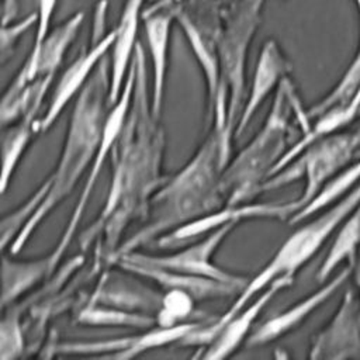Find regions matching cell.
<instances>
[{
  "mask_svg": "<svg viewBox=\"0 0 360 360\" xmlns=\"http://www.w3.org/2000/svg\"><path fill=\"white\" fill-rule=\"evenodd\" d=\"M224 7L225 4L221 0H180L176 13V22L184 32L204 75L207 86V118L210 121L221 83L218 38L222 28Z\"/></svg>",
  "mask_w": 360,
  "mask_h": 360,
  "instance_id": "obj_8",
  "label": "cell"
},
{
  "mask_svg": "<svg viewBox=\"0 0 360 360\" xmlns=\"http://www.w3.org/2000/svg\"><path fill=\"white\" fill-rule=\"evenodd\" d=\"M145 281L146 280L143 277L121 267H118L117 271H105L89 302L129 312L156 315L160 308L163 294Z\"/></svg>",
  "mask_w": 360,
  "mask_h": 360,
  "instance_id": "obj_15",
  "label": "cell"
},
{
  "mask_svg": "<svg viewBox=\"0 0 360 360\" xmlns=\"http://www.w3.org/2000/svg\"><path fill=\"white\" fill-rule=\"evenodd\" d=\"M134 91L124 124L111 149V181L104 205L80 235L83 252L94 248L96 266H110L122 245L127 229L148 215L150 200L166 181L163 173L165 131L153 115L148 93L146 59L136 42Z\"/></svg>",
  "mask_w": 360,
  "mask_h": 360,
  "instance_id": "obj_1",
  "label": "cell"
},
{
  "mask_svg": "<svg viewBox=\"0 0 360 360\" xmlns=\"http://www.w3.org/2000/svg\"><path fill=\"white\" fill-rule=\"evenodd\" d=\"M83 21L84 13L76 11L68 20L52 28L37 51H30L22 65L27 68L31 80L37 76H55L63 62L66 51L79 34Z\"/></svg>",
  "mask_w": 360,
  "mask_h": 360,
  "instance_id": "obj_22",
  "label": "cell"
},
{
  "mask_svg": "<svg viewBox=\"0 0 360 360\" xmlns=\"http://www.w3.org/2000/svg\"><path fill=\"white\" fill-rule=\"evenodd\" d=\"M359 15H360V0H354ZM360 86V41L359 48L356 51V55L353 56L352 62L349 63L346 72L340 77V80L336 83V86L315 105L307 110L308 120H315L318 115L325 112L326 110L335 107V105H345L347 104L353 96L356 94L357 89Z\"/></svg>",
  "mask_w": 360,
  "mask_h": 360,
  "instance_id": "obj_28",
  "label": "cell"
},
{
  "mask_svg": "<svg viewBox=\"0 0 360 360\" xmlns=\"http://www.w3.org/2000/svg\"><path fill=\"white\" fill-rule=\"evenodd\" d=\"M58 0H38L37 8V24H35V37L31 51H37L46 35L51 31V22L53 18V13L56 10Z\"/></svg>",
  "mask_w": 360,
  "mask_h": 360,
  "instance_id": "obj_34",
  "label": "cell"
},
{
  "mask_svg": "<svg viewBox=\"0 0 360 360\" xmlns=\"http://www.w3.org/2000/svg\"><path fill=\"white\" fill-rule=\"evenodd\" d=\"M18 13L17 0H4L3 1V25L13 21V18Z\"/></svg>",
  "mask_w": 360,
  "mask_h": 360,
  "instance_id": "obj_36",
  "label": "cell"
},
{
  "mask_svg": "<svg viewBox=\"0 0 360 360\" xmlns=\"http://www.w3.org/2000/svg\"><path fill=\"white\" fill-rule=\"evenodd\" d=\"M108 91L110 62L104 56L75 101L59 162L49 176V191L31 221L10 245V255L15 256L22 250L39 224L72 193L87 166L91 165L101 143L105 118L111 108Z\"/></svg>",
  "mask_w": 360,
  "mask_h": 360,
  "instance_id": "obj_3",
  "label": "cell"
},
{
  "mask_svg": "<svg viewBox=\"0 0 360 360\" xmlns=\"http://www.w3.org/2000/svg\"><path fill=\"white\" fill-rule=\"evenodd\" d=\"M266 0H235L224 7L218 38L219 94L211 124L235 139V129L246 101V62L250 44L262 22Z\"/></svg>",
  "mask_w": 360,
  "mask_h": 360,
  "instance_id": "obj_6",
  "label": "cell"
},
{
  "mask_svg": "<svg viewBox=\"0 0 360 360\" xmlns=\"http://www.w3.org/2000/svg\"><path fill=\"white\" fill-rule=\"evenodd\" d=\"M360 249V205L340 224L336 238L316 271V281H328L333 270L345 260L353 267Z\"/></svg>",
  "mask_w": 360,
  "mask_h": 360,
  "instance_id": "obj_24",
  "label": "cell"
},
{
  "mask_svg": "<svg viewBox=\"0 0 360 360\" xmlns=\"http://www.w3.org/2000/svg\"><path fill=\"white\" fill-rule=\"evenodd\" d=\"M353 270V276H354V284L357 288V295H359V301H360V252L357 255V259L352 267Z\"/></svg>",
  "mask_w": 360,
  "mask_h": 360,
  "instance_id": "obj_37",
  "label": "cell"
},
{
  "mask_svg": "<svg viewBox=\"0 0 360 360\" xmlns=\"http://www.w3.org/2000/svg\"><path fill=\"white\" fill-rule=\"evenodd\" d=\"M37 24V11L28 14L20 21L1 25V62L4 63L14 52L20 37Z\"/></svg>",
  "mask_w": 360,
  "mask_h": 360,
  "instance_id": "obj_33",
  "label": "cell"
},
{
  "mask_svg": "<svg viewBox=\"0 0 360 360\" xmlns=\"http://www.w3.org/2000/svg\"><path fill=\"white\" fill-rule=\"evenodd\" d=\"M180 0H150L142 11V25L148 42L150 65H152V87L150 104L153 115L160 118L165 84L169 63L170 32L176 22V13Z\"/></svg>",
  "mask_w": 360,
  "mask_h": 360,
  "instance_id": "obj_11",
  "label": "cell"
},
{
  "mask_svg": "<svg viewBox=\"0 0 360 360\" xmlns=\"http://www.w3.org/2000/svg\"><path fill=\"white\" fill-rule=\"evenodd\" d=\"M359 181H360V159L350 163L340 173H338L332 180H329L325 184V187L315 195V198L309 201L298 212H295L288 219V222L290 224L302 222L309 217H312L314 214L330 207L332 202L339 201L349 191H352Z\"/></svg>",
  "mask_w": 360,
  "mask_h": 360,
  "instance_id": "obj_26",
  "label": "cell"
},
{
  "mask_svg": "<svg viewBox=\"0 0 360 360\" xmlns=\"http://www.w3.org/2000/svg\"><path fill=\"white\" fill-rule=\"evenodd\" d=\"M238 224L239 222H228L208 232L204 239H200L184 249H180L167 255H146L139 250H135V252L122 255L120 257L127 256V257L141 260L149 264H155L159 267L181 271L193 276H200V277H210V278L221 280V281L231 283L245 288L250 280L249 277L228 271L212 262L214 253L217 252L219 245L224 242V239H226V236L238 226Z\"/></svg>",
  "mask_w": 360,
  "mask_h": 360,
  "instance_id": "obj_9",
  "label": "cell"
},
{
  "mask_svg": "<svg viewBox=\"0 0 360 360\" xmlns=\"http://www.w3.org/2000/svg\"><path fill=\"white\" fill-rule=\"evenodd\" d=\"M146 0H125L120 14V20L114 27L115 38L111 46L110 62V91L108 103L112 107L122 91L125 77L128 75L134 51L136 45V34L142 24V11Z\"/></svg>",
  "mask_w": 360,
  "mask_h": 360,
  "instance_id": "obj_21",
  "label": "cell"
},
{
  "mask_svg": "<svg viewBox=\"0 0 360 360\" xmlns=\"http://www.w3.org/2000/svg\"><path fill=\"white\" fill-rule=\"evenodd\" d=\"M360 205V184L345 197L330 205L325 212L295 229L277 249L269 263L249 280L246 287L238 294L235 302L214 322L201 323L180 343L207 346L219 328L245 305H248L260 291L278 277L294 278L297 271L321 249L335 229Z\"/></svg>",
  "mask_w": 360,
  "mask_h": 360,
  "instance_id": "obj_5",
  "label": "cell"
},
{
  "mask_svg": "<svg viewBox=\"0 0 360 360\" xmlns=\"http://www.w3.org/2000/svg\"><path fill=\"white\" fill-rule=\"evenodd\" d=\"M195 298L179 290H166L162 298L160 308L156 316L158 326H174L190 322L188 316L193 314Z\"/></svg>",
  "mask_w": 360,
  "mask_h": 360,
  "instance_id": "obj_32",
  "label": "cell"
},
{
  "mask_svg": "<svg viewBox=\"0 0 360 360\" xmlns=\"http://www.w3.org/2000/svg\"><path fill=\"white\" fill-rule=\"evenodd\" d=\"M51 187V179L48 177L41 186L14 211L6 214L1 221V249L6 250L17 239L24 226L31 221L35 211L42 204Z\"/></svg>",
  "mask_w": 360,
  "mask_h": 360,
  "instance_id": "obj_29",
  "label": "cell"
},
{
  "mask_svg": "<svg viewBox=\"0 0 360 360\" xmlns=\"http://www.w3.org/2000/svg\"><path fill=\"white\" fill-rule=\"evenodd\" d=\"M291 63L280 48L278 42L269 38L260 51L249 96L246 97L240 118L235 129V138H239L248 128L257 108L271 91H276L280 83L290 75Z\"/></svg>",
  "mask_w": 360,
  "mask_h": 360,
  "instance_id": "obj_19",
  "label": "cell"
},
{
  "mask_svg": "<svg viewBox=\"0 0 360 360\" xmlns=\"http://www.w3.org/2000/svg\"><path fill=\"white\" fill-rule=\"evenodd\" d=\"M294 278L290 277H278L270 285H267L260 294L253 298L249 305H245L240 311H238L233 316H231L217 332L214 339L207 345L202 359H225L231 356L246 339L248 335L259 318L266 305L284 288L292 285Z\"/></svg>",
  "mask_w": 360,
  "mask_h": 360,
  "instance_id": "obj_18",
  "label": "cell"
},
{
  "mask_svg": "<svg viewBox=\"0 0 360 360\" xmlns=\"http://www.w3.org/2000/svg\"><path fill=\"white\" fill-rule=\"evenodd\" d=\"M107 7H108L107 0H98L96 4L91 34H90V44L98 42L108 32L107 31Z\"/></svg>",
  "mask_w": 360,
  "mask_h": 360,
  "instance_id": "obj_35",
  "label": "cell"
},
{
  "mask_svg": "<svg viewBox=\"0 0 360 360\" xmlns=\"http://www.w3.org/2000/svg\"><path fill=\"white\" fill-rule=\"evenodd\" d=\"M134 83H135V65L134 62H131V66H129V70H128V75L125 77V83H124V87H122V91H121V96L118 98V101L110 108L108 114H107V118H105V124H104V129H103V138H101V143L98 146V150L90 165V172H89V176L82 187V191L79 194V198H77V202L72 211V215L62 232V236L59 239V242L56 243V246L53 248V250H51V255H52V262H53V267L56 270L60 259L63 257V255L66 253L68 248L70 246L76 232H77V228H79V224L82 221V217L86 211V207H87V202L90 200V195L96 187V183H97V179H98V174L101 172V167L107 159V156L111 153V149H112V145L115 142V138L124 124V120H125V115H127V111L129 108V103H131V97H132V91H134Z\"/></svg>",
  "mask_w": 360,
  "mask_h": 360,
  "instance_id": "obj_10",
  "label": "cell"
},
{
  "mask_svg": "<svg viewBox=\"0 0 360 360\" xmlns=\"http://www.w3.org/2000/svg\"><path fill=\"white\" fill-rule=\"evenodd\" d=\"M115 38L114 28L105 34L98 42L89 44L83 52L65 69L58 80L55 91L49 100V105L41 120H38V134L48 131L58 120L66 104L84 87L91 73L111 49Z\"/></svg>",
  "mask_w": 360,
  "mask_h": 360,
  "instance_id": "obj_17",
  "label": "cell"
},
{
  "mask_svg": "<svg viewBox=\"0 0 360 360\" xmlns=\"http://www.w3.org/2000/svg\"><path fill=\"white\" fill-rule=\"evenodd\" d=\"M55 271L51 252L39 257L15 259L3 256V294L1 307L15 304V301L39 281H44Z\"/></svg>",
  "mask_w": 360,
  "mask_h": 360,
  "instance_id": "obj_23",
  "label": "cell"
},
{
  "mask_svg": "<svg viewBox=\"0 0 360 360\" xmlns=\"http://www.w3.org/2000/svg\"><path fill=\"white\" fill-rule=\"evenodd\" d=\"M77 322L90 326L152 328L156 325V316L87 302V305L77 314Z\"/></svg>",
  "mask_w": 360,
  "mask_h": 360,
  "instance_id": "obj_27",
  "label": "cell"
},
{
  "mask_svg": "<svg viewBox=\"0 0 360 360\" xmlns=\"http://www.w3.org/2000/svg\"><path fill=\"white\" fill-rule=\"evenodd\" d=\"M3 319L0 325V359H17L24 352V333L21 322V307L8 305L3 308Z\"/></svg>",
  "mask_w": 360,
  "mask_h": 360,
  "instance_id": "obj_31",
  "label": "cell"
},
{
  "mask_svg": "<svg viewBox=\"0 0 360 360\" xmlns=\"http://www.w3.org/2000/svg\"><path fill=\"white\" fill-rule=\"evenodd\" d=\"M352 271V266L349 264L346 269L339 271L332 280L325 281L316 291L295 302L285 311L263 322L253 333L248 336L246 343L249 346H262L274 342L276 339L298 328L316 308H319L329 297H332L339 290V287L347 280Z\"/></svg>",
  "mask_w": 360,
  "mask_h": 360,
  "instance_id": "obj_20",
  "label": "cell"
},
{
  "mask_svg": "<svg viewBox=\"0 0 360 360\" xmlns=\"http://www.w3.org/2000/svg\"><path fill=\"white\" fill-rule=\"evenodd\" d=\"M112 266H118L127 271L138 274L139 277H143L146 281L155 283L163 290H179L187 292L194 297L195 301L228 298L239 294L243 290L242 287L231 283L159 267L127 256L117 259Z\"/></svg>",
  "mask_w": 360,
  "mask_h": 360,
  "instance_id": "obj_16",
  "label": "cell"
},
{
  "mask_svg": "<svg viewBox=\"0 0 360 360\" xmlns=\"http://www.w3.org/2000/svg\"><path fill=\"white\" fill-rule=\"evenodd\" d=\"M34 134H38V120L25 115L14 124L3 127V163H1V193H6L11 177L28 148Z\"/></svg>",
  "mask_w": 360,
  "mask_h": 360,
  "instance_id": "obj_25",
  "label": "cell"
},
{
  "mask_svg": "<svg viewBox=\"0 0 360 360\" xmlns=\"http://www.w3.org/2000/svg\"><path fill=\"white\" fill-rule=\"evenodd\" d=\"M31 79L28 77L27 68L21 65L20 70L15 73L10 84L7 86L0 110L1 127L17 122L25 115L28 103V90Z\"/></svg>",
  "mask_w": 360,
  "mask_h": 360,
  "instance_id": "obj_30",
  "label": "cell"
},
{
  "mask_svg": "<svg viewBox=\"0 0 360 360\" xmlns=\"http://www.w3.org/2000/svg\"><path fill=\"white\" fill-rule=\"evenodd\" d=\"M201 322H184L174 326H155L143 333L93 340V342H63L55 346V353L59 354H84V356H101L112 359H131L141 354L145 350L160 347L173 342H181L188 336Z\"/></svg>",
  "mask_w": 360,
  "mask_h": 360,
  "instance_id": "obj_12",
  "label": "cell"
},
{
  "mask_svg": "<svg viewBox=\"0 0 360 360\" xmlns=\"http://www.w3.org/2000/svg\"><path fill=\"white\" fill-rule=\"evenodd\" d=\"M360 156V128L352 132H335L308 145L294 160L269 177L262 191L287 186L298 179H305L301 195L294 200L295 212L304 208L315 195L345 167Z\"/></svg>",
  "mask_w": 360,
  "mask_h": 360,
  "instance_id": "obj_7",
  "label": "cell"
},
{
  "mask_svg": "<svg viewBox=\"0 0 360 360\" xmlns=\"http://www.w3.org/2000/svg\"><path fill=\"white\" fill-rule=\"evenodd\" d=\"M295 214V207L292 201L288 202H245L239 205H224L222 208L193 221L165 236L158 239L155 243L160 248H172L188 242L190 239L198 238L200 235H207L208 232L228 224V222H242L245 219L270 218L288 221Z\"/></svg>",
  "mask_w": 360,
  "mask_h": 360,
  "instance_id": "obj_14",
  "label": "cell"
},
{
  "mask_svg": "<svg viewBox=\"0 0 360 360\" xmlns=\"http://www.w3.org/2000/svg\"><path fill=\"white\" fill-rule=\"evenodd\" d=\"M309 359H360V301L346 290L329 322L314 336Z\"/></svg>",
  "mask_w": 360,
  "mask_h": 360,
  "instance_id": "obj_13",
  "label": "cell"
},
{
  "mask_svg": "<svg viewBox=\"0 0 360 360\" xmlns=\"http://www.w3.org/2000/svg\"><path fill=\"white\" fill-rule=\"evenodd\" d=\"M294 114L302 127L309 129L307 111L301 107L292 82L287 76L276 90L269 114L257 134L226 163L221 186L226 205H239L253 201L263 191L264 181L287 152L290 118Z\"/></svg>",
  "mask_w": 360,
  "mask_h": 360,
  "instance_id": "obj_4",
  "label": "cell"
},
{
  "mask_svg": "<svg viewBox=\"0 0 360 360\" xmlns=\"http://www.w3.org/2000/svg\"><path fill=\"white\" fill-rule=\"evenodd\" d=\"M232 141L225 129L211 125L190 160L158 188L143 225L124 239L114 262L226 205L221 176L231 159Z\"/></svg>",
  "mask_w": 360,
  "mask_h": 360,
  "instance_id": "obj_2",
  "label": "cell"
}]
</instances>
